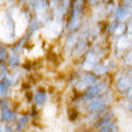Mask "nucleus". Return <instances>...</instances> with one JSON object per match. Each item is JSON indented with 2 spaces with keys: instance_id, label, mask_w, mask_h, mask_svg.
<instances>
[{
  "instance_id": "f257e3e1",
  "label": "nucleus",
  "mask_w": 132,
  "mask_h": 132,
  "mask_svg": "<svg viewBox=\"0 0 132 132\" xmlns=\"http://www.w3.org/2000/svg\"><path fill=\"white\" fill-rule=\"evenodd\" d=\"M0 132H3V130H1V126H0Z\"/></svg>"
}]
</instances>
